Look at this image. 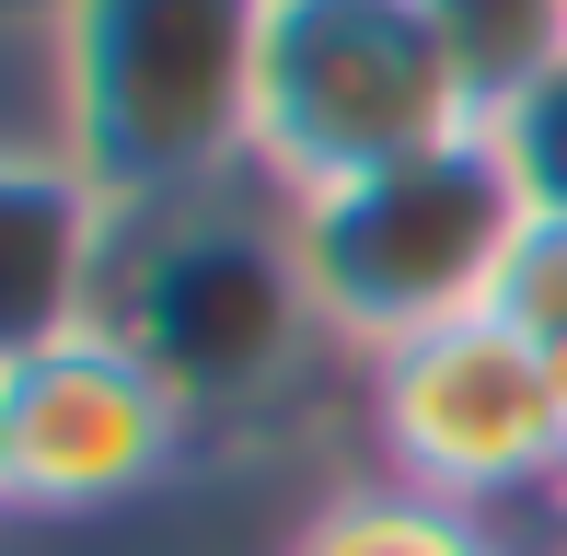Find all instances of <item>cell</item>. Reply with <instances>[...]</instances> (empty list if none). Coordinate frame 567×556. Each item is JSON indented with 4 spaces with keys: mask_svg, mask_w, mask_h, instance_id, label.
<instances>
[{
    "mask_svg": "<svg viewBox=\"0 0 567 556\" xmlns=\"http://www.w3.org/2000/svg\"><path fill=\"white\" fill-rule=\"evenodd\" d=\"M267 0H35L47 128L116 209L255 186Z\"/></svg>",
    "mask_w": 567,
    "mask_h": 556,
    "instance_id": "obj_1",
    "label": "cell"
},
{
    "mask_svg": "<svg viewBox=\"0 0 567 556\" xmlns=\"http://www.w3.org/2000/svg\"><path fill=\"white\" fill-rule=\"evenodd\" d=\"M522 220H533V197L486 128L290 197V244H301V278H313L324 348L382 360L405 337H441V325L486 313Z\"/></svg>",
    "mask_w": 567,
    "mask_h": 556,
    "instance_id": "obj_2",
    "label": "cell"
},
{
    "mask_svg": "<svg viewBox=\"0 0 567 556\" xmlns=\"http://www.w3.org/2000/svg\"><path fill=\"white\" fill-rule=\"evenodd\" d=\"M105 325L197 418L267 406L301 371V348H324L313 278H301V244H290V197L220 186V197H174V209H127Z\"/></svg>",
    "mask_w": 567,
    "mask_h": 556,
    "instance_id": "obj_3",
    "label": "cell"
},
{
    "mask_svg": "<svg viewBox=\"0 0 567 556\" xmlns=\"http://www.w3.org/2000/svg\"><path fill=\"white\" fill-rule=\"evenodd\" d=\"M463 128H486V116L417 0H267L255 186L313 197V186L405 163V151H441Z\"/></svg>",
    "mask_w": 567,
    "mask_h": 556,
    "instance_id": "obj_4",
    "label": "cell"
},
{
    "mask_svg": "<svg viewBox=\"0 0 567 556\" xmlns=\"http://www.w3.org/2000/svg\"><path fill=\"white\" fill-rule=\"evenodd\" d=\"M359 406H371L382 475L452 498V511H509L545 475H567V406L556 360L533 337H509L498 313H463L441 337H405L382 360H359Z\"/></svg>",
    "mask_w": 567,
    "mask_h": 556,
    "instance_id": "obj_5",
    "label": "cell"
},
{
    "mask_svg": "<svg viewBox=\"0 0 567 556\" xmlns=\"http://www.w3.org/2000/svg\"><path fill=\"white\" fill-rule=\"evenodd\" d=\"M197 429L209 418L105 313L70 337H23L0 360V498L23 522H105L186 464Z\"/></svg>",
    "mask_w": 567,
    "mask_h": 556,
    "instance_id": "obj_6",
    "label": "cell"
},
{
    "mask_svg": "<svg viewBox=\"0 0 567 556\" xmlns=\"http://www.w3.org/2000/svg\"><path fill=\"white\" fill-rule=\"evenodd\" d=\"M0 209H12V348L93 325L105 313V278H116V244H127V209L35 128L12 140Z\"/></svg>",
    "mask_w": 567,
    "mask_h": 556,
    "instance_id": "obj_7",
    "label": "cell"
},
{
    "mask_svg": "<svg viewBox=\"0 0 567 556\" xmlns=\"http://www.w3.org/2000/svg\"><path fill=\"white\" fill-rule=\"evenodd\" d=\"M278 556H498V545H486V522L452 511V498L405 487V475H359L324 511H301V534Z\"/></svg>",
    "mask_w": 567,
    "mask_h": 556,
    "instance_id": "obj_8",
    "label": "cell"
},
{
    "mask_svg": "<svg viewBox=\"0 0 567 556\" xmlns=\"http://www.w3.org/2000/svg\"><path fill=\"white\" fill-rule=\"evenodd\" d=\"M417 12L441 23V47H452L463 93H475V116L522 105V93L567 59V0H417Z\"/></svg>",
    "mask_w": 567,
    "mask_h": 556,
    "instance_id": "obj_9",
    "label": "cell"
},
{
    "mask_svg": "<svg viewBox=\"0 0 567 556\" xmlns=\"http://www.w3.org/2000/svg\"><path fill=\"white\" fill-rule=\"evenodd\" d=\"M486 313H498L509 337H533L545 360H567V220H545V209L522 220V244H509L498 301H486Z\"/></svg>",
    "mask_w": 567,
    "mask_h": 556,
    "instance_id": "obj_10",
    "label": "cell"
},
{
    "mask_svg": "<svg viewBox=\"0 0 567 556\" xmlns=\"http://www.w3.org/2000/svg\"><path fill=\"white\" fill-rule=\"evenodd\" d=\"M486 140L509 151V174H522V197H533V209L567 220V59L522 93V105H498V116H486Z\"/></svg>",
    "mask_w": 567,
    "mask_h": 556,
    "instance_id": "obj_11",
    "label": "cell"
},
{
    "mask_svg": "<svg viewBox=\"0 0 567 556\" xmlns=\"http://www.w3.org/2000/svg\"><path fill=\"white\" fill-rule=\"evenodd\" d=\"M556 406H567V360H556Z\"/></svg>",
    "mask_w": 567,
    "mask_h": 556,
    "instance_id": "obj_12",
    "label": "cell"
}]
</instances>
